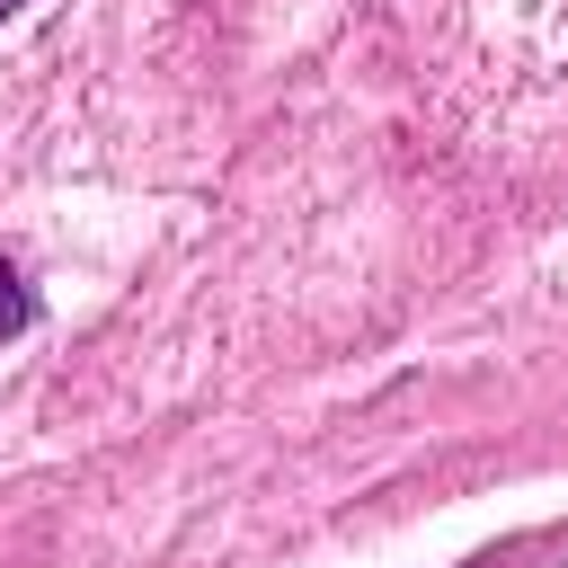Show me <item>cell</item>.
Wrapping results in <instances>:
<instances>
[{
	"label": "cell",
	"instance_id": "1",
	"mask_svg": "<svg viewBox=\"0 0 568 568\" xmlns=\"http://www.w3.org/2000/svg\"><path fill=\"white\" fill-rule=\"evenodd\" d=\"M541 559H568V524H532V532H506V541L470 550L462 568H541Z\"/></svg>",
	"mask_w": 568,
	"mask_h": 568
},
{
	"label": "cell",
	"instance_id": "2",
	"mask_svg": "<svg viewBox=\"0 0 568 568\" xmlns=\"http://www.w3.org/2000/svg\"><path fill=\"white\" fill-rule=\"evenodd\" d=\"M36 320H44V293H36V284H27V266L0 248V346H9V337H27Z\"/></svg>",
	"mask_w": 568,
	"mask_h": 568
},
{
	"label": "cell",
	"instance_id": "3",
	"mask_svg": "<svg viewBox=\"0 0 568 568\" xmlns=\"http://www.w3.org/2000/svg\"><path fill=\"white\" fill-rule=\"evenodd\" d=\"M18 9H27V0H0V18H18Z\"/></svg>",
	"mask_w": 568,
	"mask_h": 568
}]
</instances>
